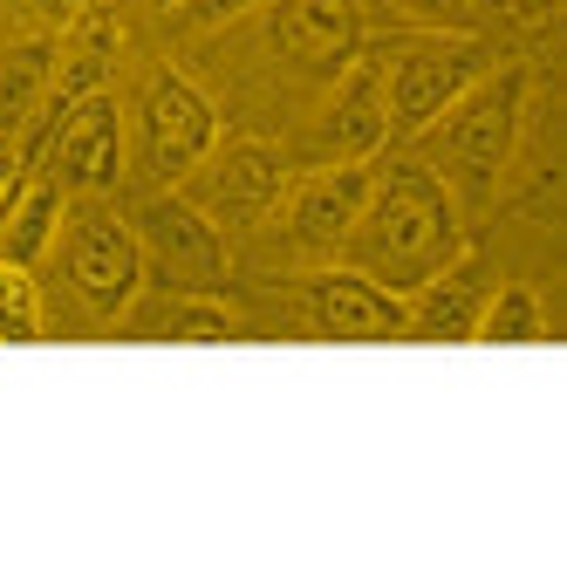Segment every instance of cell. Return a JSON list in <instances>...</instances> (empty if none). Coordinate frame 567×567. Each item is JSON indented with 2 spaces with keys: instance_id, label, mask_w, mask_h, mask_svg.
<instances>
[{
  "instance_id": "6da1fadb",
  "label": "cell",
  "mask_w": 567,
  "mask_h": 567,
  "mask_svg": "<svg viewBox=\"0 0 567 567\" xmlns=\"http://www.w3.org/2000/svg\"><path fill=\"white\" fill-rule=\"evenodd\" d=\"M458 254H465V213H458V198L444 192V178L417 151L377 157L370 198H362V213L342 239V260L355 274L383 280L390 295H411L437 267H452Z\"/></svg>"
},
{
  "instance_id": "7a4b0ae2",
  "label": "cell",
  "mask_w": 567,
  "mask_h": 567,
  "mask_svg": "<svg viewBox=\"0 0 567 567\" xmlns=\"http://www.w3.org/2000/svg\"><path fill=\"white\" fill-rule=\"evenodd\" d=\"M526 96H534V75L519 62H485L411 137V151L444 178V192L458 198L465 219L499 206V192L513 178V157H519V137H526Z\"/></svg>"
},
{
  "instance_id": "3957f363",
  "label": "cell",
  "mask_w": 567,
  "mask_h": 567,
  "mask_svg": "<svg viewBox=\"0 0 567 567\" xmlns=\"http://www.w3.org/2000/svg\"><path fill=\"white\" fill-rule=\"evenodd\" d=\"M377 75H383V110H390V137L411 144L431 116L452 103L472 75L493 62L485 34H444V28H403L396 42L370 49Z\"/></svg>"
},
{
  "instance_id": "277c9868",
  "label": "cell",
  "mask_w": 567,
  "mask_h": 567,
  "mask_svg": "<svg viewBox=\"0 0 567 567\" xmlns=\"http://www.w3.org/2000/svg\"><path fill=\"white\" fill-rule=\"evenodd\" d=\"M62 254V280L75 288L96 321H124L131 301H144V247H137V226L110 206V198H75L62 206V226H55V247Z\"/></svg>"
},
{
  "instance_id": "5b68a950",
  "label": "cell",
  "mask_w": 567,
  "mask_h": 567,
  "mask_svg": "<svg viewBox=\"0 0 567 567\" xmlns=\"http://www.w3.org/2000/svg\"><path fill=\"white\" fill-rule=\"evenodd\" d=\"M288 178H295V165H288V151H280V144H267V137H219L178 178V192L219 233H254V226H267L280 213Z\"/></svg>"
},
{
  "instance_id": "8992f818",
  "label": "cell",
  "mask_w": 567,
  "mask_h": 567,
  "mask_svg": "<svg viewBox=\"0 0 567 567\" xmlns=\"http://www.w3.org/2000/svg\"><path fill=\"white\" fill-rule=\"evenodd\" d=\"M131 226H137V247H144V280H157V288H172V295H219L233 280L226 233L198 213L178 185L151 192Z\"/></svg>"
},
{
  "instance_id": "52a82bcc",
  "label": "cell",
  "mask_w": 567,
  "mask_h": 567,
  "mask_svg": "<svg viewBox=\"0 0 567 567\" xmlns=\"http://www.w3.org/2000/svg\"><path fill=\"white\" fill-rule=\"evenodd\" d=\"M42 172L69 198H96L124 185V110L110 90L49 103L42 116Z\"/></svg>"
},
{
  "instance_id": "ba28073f",
  "label": "cell",
  "mask_w": 567,
  "mask_h": 567,
  "mask_svg": "<svg viewBox=\"0 0 567 567\" xmlns=\"http://www.w3.org/2000/svg\"><path fill=\"white\" fill-rule=\"evenodd\" d=\"M219 144V110L213 96L178 69H157L137 96V157L151 185H178L198 157Z\"/></svg>"
},
{
  "instance_id": "9c48e42d",
  "label": "cell",
  "mask_w": 567,
  "mask_h": 567,
  "mask_svg": "<svg viewBox=\"0 0 567 567\" xmlns=\"http://www.w3.org/2000/svg\"><path fill=\"white\" fill-rule=\"evenodd\" d=\"M383 144H390L383 75L370 62V42H362V55L329 75V90L308 116V165H362V157H383Z\"/></svg>"
},
{
  "instance_id": "30bf717a",
  "label": "cell",
  "mask_w": 567,
  "mask_h": 567,
  "mask_svg": "<svg viewBox=\"0 0 567 567\" xmlns=\"http://www.w3.org/2000/svg\"><path fill=\"white\" fill-rule=\"evenodd\" d=\"M370 172L377 157H362V165H308L288 178L280 192V239L301 254V260H342V239L362 213V198H370Z\"/></svg>"
},
{
  "instance_id": "8fae6325",
  "label": "cell",
  "mask_w": 567,
  "mask_h": 567,
  "mask_svg": "<svg viewBox=\"0 0 567 567\" xmlns=\"http://www.w3.org/2000/svg\"><path fill=\"white\" fill-rule=\"evenodd\" d=\"M301 315L329 342H396L403 336V295L355 274L349 260H315L301 274Z\"/></svg>"
},
{
  "instance_id": "7c38bea8",
  "label": "cell",
  "mask_w": 567,
  "mask_h": 567,
  "mask_svg": "<svg viewBox=\"0 0 567 567\" xmlns=\"http://www.w3.org/2000/svg\"><path fill=\"white\" fill-rule=\"evenodd\" d=\"M267 42L288 69L329 83L342 62L362 55L370 21H362V0H267Z\"/></svg>"
},
{
  "instance_id": "4fadbf2b",
  "label": "cell",
  "mask_w": 567,
  "mask_h": 567,
  "mask_svg": "<svg viewBox=\"0 0 567 567\" xmlns=\"http://www.w3.org/2000/svg\"><path fill=\"white\" fill-rule=\"evenodd\" d=\"M485 295H493V274H485V260L465 247L452 267H437L424 288L403 295V336H417V342H472V321H478Z\"/></svg>"
},
{
  "instance_id": "5bb4252c",
  "label": "cell",
  "mask_w": 567,
  "mask_h": 567,
  "mask_svg": "<svg viewBox=\"0 0 567 567\" xmlns=\"http://www.w3.org/2000/svg\"><path fill=\"white\" fill-rule=\"evenodd\" d=\"M62 206H69V192H62L49 172H28L21 192L8 198V213H0V260H14V267H34V260H42V254L55 247Z\"/></svg>"
},
{
  "instance_id": "9a60e30c",
  "label": "cell",
  "mask_w": 567,
  "mask_h": 567,
  "mask_svg": "<svg viewBox=\"0 0 567 567\" xmlns=\"http://www.w3.org/2000/svg\"><path fill=\"white\" fill-rule=\"evenodd\" d=\"M124 321L137 336H165V342H233L239 336V315L219 295H157L151 308H124Z\"/></svg>"
},
{
  "instance_id": "2e32d148",
  "label": "cell",
  "mask_w": 567,
  "mask_h": 567,
  "mask_svg": "<svg viewBox=\"0 0 567 567\" xmlns=\"http://www.w3.org/2000/svg\"><path fill=\"white\" fill-rule=\"evenodd\" d=\"M110 62H116V28H110V14H75V28L62 34V55H55V90H49V103H69V96L103 90Z\"/></svg>"
},
{
  "instance_id": "e0dca14e",
  "label": "cell",
  "mask_w": 567,
  "mask_h": 567,
  "mask_svg": "<svg viewBox=\"0 0 567 567\" xmlns=\"http://www.w3.org/2000/svg\"><path fill=\"white\" fill-rule=\"evenodd\" d=\"M472 342H493V349H506V342H547V308H540V295L519 288V280L493 288V295H485V308H478V321H472Z\"/></svg>"
},
{
  "instance_id": "ac0fdd59",
  "label": "cell",
  "mask_w": 567,
  "mask_h": 567,
  "mask_svg": "<svg viewBox=\"0 0 567 567\" xmlns=\"http://www.w3.org/2000/svg\"><path fill=\"white\" fill-rule=\"evenodd\" d=\"M403 28H444V34H493L513 21V0H383Z\"/></svg>"
},
{
  "instance_id": "d6986e66",
  "label": "cell",
  "mask_w": 567,
  "mask_h": 567,
  "mask_svg": "<svg viewBox=\"0 0 567 567\" xmlns=\"http://www.w3.org/2000/svg\"><path fill=\"white\" fill-rule=\"evenodd\" d=\"M49 315H42V288H34V267L0 260V342H42Z\"/></svg>"
},
{
  "instance_id": "ffe728a7",
  "label": "cell",
  "mask_w": 567,
  "mask_h": 567,
  "mask_svg": "<svg viewBox=\"0 0 567 567\" xmlns=\"http://www.w3.org/2000/svg\"><path fill=\"white\" fill-rule=\"evenodd\" d=\"M254 8H267V0H178V28H226V21H239V14H254Z\"/></svg>"
},
{
  "instance_id": "44dd1931",
  "label": "cell",
  "mask_w": 567,
  "mask_h": 567,
  "mask_svg": "<svg viewBox=\"0 0 567 567\" xmlns=\"http://www.w3.org/2000/svg\"><path fill=\"white\" fill-rule=\"evenodd\" d=\"M21 178H28V157H21L14 131H0V213H8V198L21 192Z\"/></svg>"
},
{
  "instance_id": "7402d4cb",
  "label": "cell",
  "mask_w": 567,
  "mask_h": 567,
  "mask_svg": "<svg viewBox=\"0 0 567 567\" xmlns=\"http://www.w3.org/2000/svg\"><path fill=\"white\" fill-rule=\"evenodd\" d=\"M151 8H178V0H151Z\"/></svg>"
}]
</instances>
